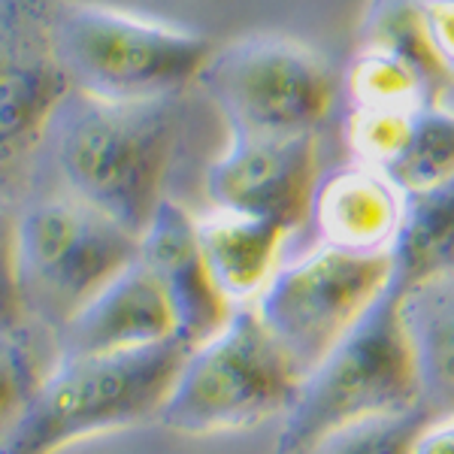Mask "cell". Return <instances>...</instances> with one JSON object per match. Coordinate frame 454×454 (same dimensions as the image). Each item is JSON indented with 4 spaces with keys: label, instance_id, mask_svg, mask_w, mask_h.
<instances>
[{
    "label": "cell",
    "instance_id": "cell-13",
    "mask_svg": "<svg viewBox=\"0 0 454 454\" xmlns=\"http://www.w3.org/2000/svg\"><path fill=\"white\" fill-rule=\"evenodd\" d=\"M406 194L391 176L370 164H351L318 179L312 222L321 243L342 252H391L400 231Z\"/></svg>",
    "mask_w": 454,
    "mask_h": 454
},
{
    "label": "cell",
    "instance_id": "cell-11",
    "mask_svg": "<svg viewBox=\"0 0 454 454\" xmlns=\"http://www.w3.org/2000/svg\"><path fill=\"white\" fill-rule=\"evenodd\" d=\"M140 261L164 291L173 309L176 336L200 346L224 327L233 303L218 291L203 258L197 218L170 197L160 200L149 227L140 233Z\"/></svg>",
    "mask_w": 454,
    "mask_h": 454
},
{
    "label": "cell",
    "instance_id": "cell-3",
    "mask_svg": "<svg viewBox=\"0 0 454 454\" xmlns=\"http://www.w3.org/2000/svg\"><path fill=\"white\" fill-rule=\"evenodd\" d=\"M403 288L406 282L391 276L325 361L300 379L282 415L276 454H312L321 439L340 427L419 406L412 348L400 318Z\"/></svg>",
    "mask_w": 454,
    "mask_h": 454
},
{
    "label": "cell",
    "instance_id": "cell-21",
    "mask_svg": "<svg viewBox=\"0 0 454 454\" xmlns=\"http://www.w3.org/2000/svg\"><path fill=\"white\" fill-rule=\"evenodd\" d=\"M421 109V106H419ZM406 106H355L348 115L346 140L361 164L387 170L409 145L415 113Z\"/></svg>",
    "mask_w": 454,
    "mask_h": 454
},
{
    "label": "cell",
    "instance_id": "cell-19",
    "mask_svg": "<svg viewBox=\"0 0 454 454\" xmlns=\"http://www.w3.org/2000/svg\"><path fill=\"white\" fill-rule=\"evenodd\" d=\"M348 94L355 106H406L419 109L430 104V94L419 70L409 61L379 52V49H361L348 67Z\"/></svg>",
    "mask_w": 454,
    "mask_h": 454
},
{
    "label": "cell",
    "instance_id": "cell-5",
    "mask_svg": "<svg viewBox=\"0 0 454 454\" xmlns=\"http://www.w3.org/2000/svg\"><path fill=\"white\" fill-rule=\"evenodd\" d=\"M300 372L267 331L254 303L233 306L218 333L192 348L158 421L185 436L248 430L285 415Z\"/></svg>",
    "mask_w": 454,
    "mask_h": 454
},
{
    "label": "cell",
    "instance_id": "cell-12",
    "mask_svg": "<svg viewBox=\"0 0 454 454\" xmlns=\"http://www.w3.org/2000/svg\"><path fill=\"white\" fill-rule=\"evenodd\" d=\"M176 336L173 309L155 276L137 258L55 331L58 357L106 355Z\"/></svg>",
    "mask_w": 454,
    "mask_h": 454
},
{
    "label": "cell",
    "instance_id": "cell-14",
    "mask_svg": "<svg viewBox=\"0 0 454 454\" xmlns=\"http://www.w3.org/2000/svg\"><path fill=\"white\" fill-rule=\"evenodd\" d=\"M400 318L412 348L419 403L430 419L454 415V270L403 288Z\"/></svg>",
    "mask_w": 454,
    "mask_h": 454
},
{
    "label": "cell",
    "instance_id": "cell-10",
    "mask_svg": "<svg viewBox=\"0 0 454 454\" xmlns=\"http://www.w3.org/2000/svg\"><path fill=\"white\" fill-rule=\"evenodd\" d=\"M318 179L315 134L231 130V145L207 170V197L215 209L270 218L297 231L312 215Z\"/></svg>",
    "mask_w": 454,
    "mask_h": 454
},
{
    "label": "cell",
    "instance_id": "cell-23",
    "mask_svg": "<svg viewBox=\"0 0 454 454\" xmlns=\"http://www.w3.org/2000/svg\"><path fill=\"white\" fill-rule=\"evenodd\" d=\"M16 222L0 212V333H16L25 325L19 279H16V246H12Z\"/></svg>",
    "mask_w": 454,
    "mask_h": 454
},
{
    "label": "cell",
    "instance_id": "cell-17",
    "mask_svg": "<svg viewBox=\"0 0 454 454\" xmlns=\"http://www.w3.org/2000/svg\"><path fill=\"white\" fill-rule=\"evenodd\" d=\"M361 49H379L409 61L427 85L430 104H442L454 76L442 67L424 31L421 0H370L361 19Z\"/></svg>",
    "mask_w": 454,
    "mask_h": 454
},
{
    "label": "cell",
    "instance_id": "cell-9",
    "mask_svg": "<svg viewBox=\"0 0 454 454\" xmlns=\"http://www.w3.org/2000/svg\"><path fill=\"white\" fill-rule=\"evenodd\" d=\"M52 12L55 0H0V203L25 185L73 94L55 52Z\"/></svg>",
    "mask_w": 454,
    "mask_h": 454
},
{
    "label": "cell",
    "instance_id": "cell-22",
    "mask_svg": "<svg viewBox=\"0 0 454 454\" xmlns=\"http://www.w3.org/2000/svg\"><path fill=\"white\" fill-rule=\"evenodd\" d=\"M40 379L43 372L36 370L31 348L25 346L19 331L0 333V439L19 421Z\"/></svg>",
    "mask_w": 454,
    "mask_h": 454
},
{
    "label": "cell",
    "instance_id": "cell-18",
    "mask_svg": "<svg viewBox=\"0 0 454 454\" xmlns=\"http://www.w3.org/2000/svg\"><path fill=\"white\" fill-rule=\"evenodd\" d=\"M403 194L439 185L454 176V113L427 104L415 113V128L403 155L385 170Z\"/></svg>",
    "mask_w": 454,
    "mask_h": 454
},
{
    "label": "cell",
    "instance_id": "cell-7",
    "mask_svg": "<svg viewBox=\"0 0 454 454\" xmlns=\"http://www.w3.org/2000/svg\"><path fill=\"white\" fill-rule=\"evenodd\" d=\"M231 130L315 134L333 106L325 58L288 36H246L215 49L200 79Z\"/></svg>",
    "mask_w": 454,
    "mask_h": 454
},
{
    "label": "cell",
    "instance_id": "cell-25",
    "mask_svg": "<svg viewBox=\"0 0 454 454\" xmlns=\"http://www.w3.org/2000/svg\"><path fill=\"white\" fill-rule=\"evenodd\" d=\"M409 454H454V415L424 424Z\"/></svg>",
    "mask_w": 454,
    "mask_h": 454
},
{
    "label": "cell",
    "instance_id": "cell-8",
    "mask_svg": "<svg viewBox=\"0 0 454 454\" xmlns=\"http://www.w3.org/2000/svg\"><path fill=\"white\" fill-rule=\"evenodd\" d=\"M391 276V252L361 254L321 243L306 258L276 270L254 309L303 379L367 312Z\"/></svg>",
    "mask_w": 454,
    "mask_h": 454
},
{
    "label": "cell",
    "instance_id": "cell-24",
    "mask_svg": "<svg viewBox=\"0 0 454 454\" xmlns=\"http://www.w3.org/2000/svg\"><path fill=\"white\" fill-rule=\"evenodd\" d=\"M421 19L436 58L454 76V0H421Z\"/></svg>",
    "mask_w": 454,
    "mask_h": 454
},
{
    "label": "cell",
    "instance_id": "cell-16",
    "mask_svg": "<svg viewBox=\"0 0 454 454\" xmlns=\"http://www.w3.org/2000/svg\"><path fill=\"white\" fill-rule=\"evenodd\" d=\"M391 261L406 285L454 270V176L406 194Z\"/></svg>",
    "mask_w": 454,
    "mask_h": 454
},
{
    "label": "cell",
    "instance_id": "cell-2",
    "mask_svg": "<svg viewBox=\"0 0 454 454\" xmlns=\"http://www.w3.org/2000/svg\"><path fill=\"white\" fill-rule=\"evenodd\" d=\"M188 355L185 340L167 336L140 348L58 357L0 439V454H55L79 439L158 419Z\"/></svg>",
    "mask_w": 454,
    "mask_h": 454
},
{
    "label": "cell",
    "instance_id": "cell-15",
    "mask_svg": "<svg viewBox=\"0 0 454 454\" xmlns=\"http://www.w3.org/2000/svg\"><path fill=\"white\" fill-rule=\"evenodd\" d=\"M288 233V227L270 218L239 215L227 209L197 218V237L207 267L218 291L233 306L254 303L261 297V291L279 270V252Z\"/></svg>",
    "mask_w": 454,
    "mask_h": 454
},
{
    "label": "cell",
    "instance_id": "cell-20",
    "mask_svg": "<svg viewBox=\"0 0 454 454\" xmlns=\"http://www.w3.org/2000/svg\"><path fill=\"white\" fill-rule=\"evenodd\" d=\"M430 419V412L421 406H412L397 415H376V419L355 421L348 427H340L336 434L321 439L312 454H409L415 436Z\"/></svg>",
    "mask_w": 454,
    "mask_h": 454
},
{
    "label": "cell",
    "instance_id": "cell-6",
    "mask_svg": "<svg viewBox=\"0 0 454 454\" xmlns=\"http://www.w3.org/2000/svg\"><path fill=\"white\" fill-rule=\"evenodd\" d=\"M12 246L25 318L52 331L140 258V237L76 194L21 212Z\"/></svg>",
    "mask_w": 454,
    "mask_h": 454
},
{
    "label": "cell",
    "instance_id": "cell-4",
    "mask_svg": "<svg viewBox=\"0 0 454 454\" xmlns=\"http://www.w3.org/2000/svg\"><path fill=\"white\" fill-rule=\"evenodd\" d=\"M52 40L73 91L100 100L182 94L209 64L212 40L104 4L55 0Z\"/></svg>",
    "mask_w": 454,
    "mask_h": 454
},
{
    "label": "cell",
    "instance_id": "cell-1",
    "mask_svg": "<svg viewBox=\"0 0 454 454\" xmlns=\"http://www.w3.org/2000/svg\"><path fill=\"white\" fill-rule=\"evenodd\" d=\"M179 98L100 100L73 91L55 119V160L70 194L140 237L164 200L182 130Z\"/></svg>",
    "mask_w": 454,
    "mask_h": 454
}]
</instances>
